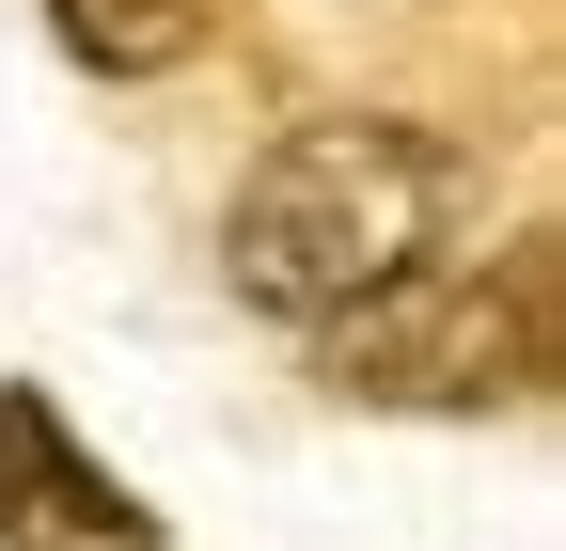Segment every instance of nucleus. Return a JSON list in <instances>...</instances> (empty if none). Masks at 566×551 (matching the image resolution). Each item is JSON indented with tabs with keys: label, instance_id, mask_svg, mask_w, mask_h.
Masks as SVG:
<instances>
[{
	"label": "nucleus",
	"instance_id": "nucleus-2",
	"mask_svg": "<svg viewBox=\"0 0 566 551\" xmlns=\"http://www.w3.org/2000/svg\"><path fill=\"white\" fill-rule=\"evenodd\" d=\"M315 378L346 409H520L551 378V252H441L394 300L315 331Z\"/></svg>",
	"mask_w": 566,
	"mask_h": 551
},
{
	"label": "nucleus",
	"instance_id": "nucleus-4",
	"mask_svg": "<svg viewBox=\"0 0 566 551\" xmlns=\"http://www.w3.org/2000/svg\"><path fill=\"white\" fill-rule=\"evenodd\" d=\"M48 32L95 63V80H174V63L221 32V0H48Z\"/></svg>",
	"mask_w": 566,
	"mask_h": 551
},
{
	"label": "nucleus",
	"instance_id": "nucleus-1",
	"mask_svg": "<svg viewBox=\"0 0 566 551\" xmlns=\"http://www.w3.org/2000/svg\"><path fill=\"white\" fill-rule=\"evenodd\" d=\"M472 205H488L472 143H441V126H409V111H315V126H283L237 174L221 268H237L252 315L331 331V315L394 300L409 268H441L472 237Z\"/></svg>",
	"mask_w": 566,
	"mask_h": 551
},
{
	"label": "nucleus",
	"instance_id": "nucleus-3",
	"mask_svg": "<svg viewBox=\"0 0 566 551\" xmlns=\"http://www.w3.org/2000/svg\"><path fill=\"white\" fill-rule=\"evenodd\" d=\"M0 551H158L142 489L111 457H80V426L32 378H0Z\"/></svg>",
	"mask_w": 566,
	"mask_h": 551
}]
</instances>
